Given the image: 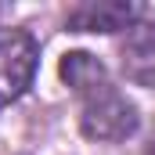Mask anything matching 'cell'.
<instances>
[{"label":"cell","mask_w":155,"mask_h":155,"mask_svg":"<svg viewBox=\"0 0 155 155\" xmlns=\"http://www.w3.org/2000/svg\"><path fill=\"white\" fill-rule=\"evenodd\" d=\"M144 155H155V134L148 137V148H144Z\"/></svg>","instance_id":"8992f818"},{"label":"cell","mask_w":155,"mask_h":155,"mask_svg":"<svg viewBox=\"0 0 155 155\" xmlns=\"http://www.w3.org/2000/svg\"><path fill=\"white\" fill-rule=\"evenodd\" d=\"M61 79H65L79 97H83L87 90L108 83V69H105L94 54H87V51H72V54L61 58Z\"/></svg>","instance_id":"5b68a950"},{"label":"cell","mask_w":155,"mask_h":155,"mask_svg":"<svg viewBox=\"0 0 155 155\" xmlns=\"http://www.w3.org/2000/svg\"><path fill=\"white\" fill-rule=\"evenodd\" d=\"M79 130L90 141H126L137 130V105L108 83L94 87L83 94V116H79Z\"/></svg>","instance_id":"6da1fadb"},{"label":"cell","mask_w":155,"mask_h":155,"mask_svg":"<svg viewBox=\"0 0 155 155\" xmlns=\"http://www.w3.org/2000/svg\"><path fill=\"white\" fill-rule=\"evenodd\" d=\"M144 7L126 4V0H87L69 11V29L72 33H119L141 22Z\"/></svg>","instance_id":"3957f363"},{"label":"cell","mask_w":155,"mask_h":155,"mask_svg":"<svg viewBox=\"0 0 155 155\" xmlns=\"http://www.w3.org/2000/svg\"><path fill=\"white\" fill-rule=\"evenodd\" d=\"M40 65V47L25 29H0V108L18 101Z\"/></svg>","instance_id":"7a4b0ae2"},{"label":"cell","mask_w":155,"mask_h":155,"mask_svg":"<svg viewBox=\"0 0 155 155\" xmlns=\"http://www.w3.org/2000/svg\"><path fill=\"white\" fill-rule=\"evenodd\" d=\"M123 76L137 87H155V22H134L119 43Z\"/></svg>","instance_id":"277c9868"}]
</instances>
